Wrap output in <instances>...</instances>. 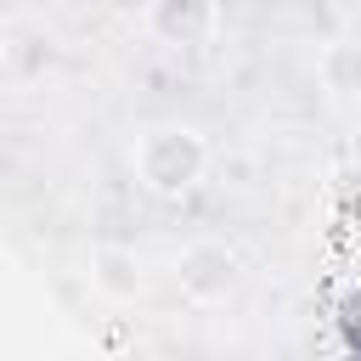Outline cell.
<instances>
[{
	"mask_svg": "<svg viewBox=\"0 0 361 361\" xmlns=\"http://www.w3.org/2000/svg\"><path fill=\"white\" fill-rule=\"evenodd\" d=\"M130 169L152 197H186L209 175V141L180 118H158V124H147L135 135Z\"/></svg>",
	"mask_w": 361,
	"mask_h": 361,
	"instance_id": "obj_1",
	"label": "cell"
},
{
	"mask_svg": "<svg viewBox=\"0 0 361 361\" xmlns=\"http://www.w3.org/2000/svg\"><path fill=\"white\" fill-rule=\"evenodd\" d=\"M243 282V259L231 243L220 237H192L180 254H175V288L192 299V305H226Z\"/></svg>",
	"mask_w": 361,
	"mask_h": 361,
	"instance_id": "obj_2",
	"label": "cell"
},
{
	"mask_svg": "<svg viewBox=\"0 0 361 361\" xmlns=\"http://www.w3.org/2000/svg\"><path fill=\"white\" fill-rule=\"evenodd\" d=\"M147 28L164 45H209L220 28V0H152Z\"/></svg>",
	"mask_w": 361,
	"mask_h": 361,
	"instance_id": "obj_3",
	"label": "cell"
},
{
	"mask_svg": "<svg viewBox=\"0 0 361 361\" xmlns=\"http://www.w3.org/2000/svg\"><path fill=\"white\" fill-rule=\"evenodd\" d=\"M85 271H90V288H96L102 299H113V305H130V299H141V293H147L141 254H135V248H124V243H96V248H90V259H85Z\"/></svg>",
	"mask_w": 361,
	"mask_h": 361,
	"instance_id": "obj_4",
	"label": "cell"
},
{
	"mask_svg": "<svg viewBox=\"0 0 361 361\" xmlns=\"http://www.w3.org/2000/svg\"><path fill=\"white\" fill-rule=\"evenodd\" d=\"M316 79L333 102H361V39H327L316 51Z\"/></svg>",
	"mask_w": 361,
	"mask_h": 361,
	"instance_id": "obj_5",
	"label": "cell"
}]
</instances>
